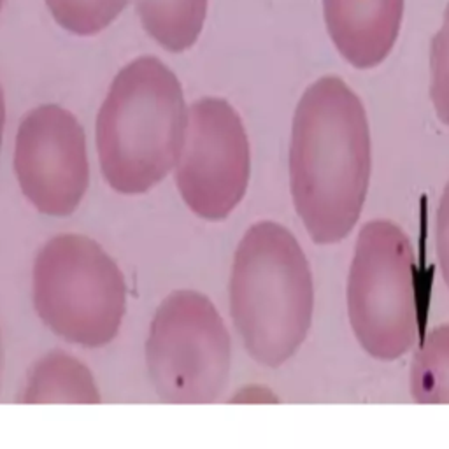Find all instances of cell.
Wrapping results in <instances>:
<instances>
[{"instance_id": "cell-1", "label": "cell", "mask_w": 449, "mask_h": 449, "mask_svg": "<svg viewBox=\"0 0 449 449\" xmlns=\"http://www.w3.org/2000/svg\"><path fill=\"white\" fill-rule=\"evenodd\" d=\"M290 192L316 244L353 232L372 174V139L360 97L337 76L311 84L298 100L288 155Z\"/></svg>"}, {"instance_id": "cell-2", "label": "cell", "mask_w": 449, "mask_h": 449, "mask_svg": "<svg viewBox=\"0 0 449 449\" xmlns=\"http://www.w3.org/2000/svg\"><path fill=\"white\" fill-rule=\"evenodd\" d=\"M188 121L177 76L155 57H139L113 79L95 121L105 183L140 195L174 170Z\"/></svg>"}, {"instance_id": "cell-3", "label": "cell", "mask_w": 449, "mask_h": 449, "mask_svg": "<svg viewBox=\"0 0 449 449\" xmlns=\"http://www.w3.org/2000/svg\"><path fill=\"white\" fill-rule=\"evenodd\" d=\"M228 304L246 351L260 365L277 369L304 344L314 314L312 271L281 223L258 221L240 239Z\"/></svg>"}, {"instance_id": "cell-4", "label": "cell", "mask_w": 449, "mask_h": 449, "mask_svg": "<svg viewBox=\"0 0 449 449\" xmlns=\"http://www.w3.org/2000/svg\"><path fill=\"white\" fill-rule=\"evenodd\" d=\"M32 298L40 321L67 342L109 344L127 312V283L98 242L58 234L39 249L32 271Z\"/></svg>"}, {"instance_id": "cell-5", "label": "cell", "mask_w": 449, "mask_h": 449, "mask_svg": "<svg viewBox=\"0 0 449 449\" xmlns=\"http://www.w3.org/2000/svg\"><path fill=\"white\" fill-rule=\"evenodd\" d=\"M349 325L367 354L391 362L419 337V292L414 249L390 219H372L358 234L349 267Z\"/></svg>"}, {"instance_id": "cell-6", "label": "cell", "mask_w": 449, "mask_h": 449, "mask_svg": "<svg viewBox=\"0 0 449 449\" xmlns=\"http://www.w3.org/2000/svg\"><path fill=\"white\" fill-rule=\"evenodd\" d=\"M146 365L158 398L165 404H214L232 371V340L221 314L195 290L167 295L151 319Z\"/></svg>"}, {"instance_id": "cell-7", "label": "cell", "mask_w": 449, "mask_h": 449, "mask_svg": "<svg viewBox=\"0 0 449 449\" xmlns=\"http://www.w3.org/2000/svg\"><path fill=\"white\" fill-rule=\"evenodd\" d=\"M176 186L198 218H228L244 198L251 174V148L244 123L225 98L205 97L188 107Z\"/></svg>"}, {"instance_id": "cell-8", "label": "cell", "mask_w": 449, "mask_h": 449, "mask_svg": "<svg viewBox=\"0 0 449 449\" xmlns=\"http://www.w3.org/2000/svg\"><path fill=\"white\" fill-rule=\"evenodd\" d=\"M13 167L23 196L46 216H69L90 184L86 136L76 116L44 104L23 116Z\"/></svg>"}, {"instance_id": "cell-9", "label": "cell", "mask_w": 449, "mask_h": 449, "mask_svg": "<svg viewBox=\"0 0 449 449\" xmlns=\"http://www.w3.org/2000/svg\"><path fill=\"white\" fill-rule=\"evenodd\" d=\"M328 34L344 60L372 69L397 42L404 0H323Z\"/></svg>"}, {"instance_id": "cell-10", "label": "cell", "mask_w": 449, "mask_h": 449, "mask_svg": "<svg viewBox=\"0 0 449 449\" xmlns=\"http://www.w3.org/2000/svg\"><path fill=\"white\" fill-rule=\"evenodd\" d=\"M18 402L93 406L100 402V393L84 363L63 351H51L34 363Z\"/></svg>"}, {"instance_id": "cell-11", "label": "cell", "mask_w": 449, "mask_h": 449, "mask_svg": "<svg viewBox=\"0 0 449 449\" xmlns=\"http://www.w3.org/2000/svg\"><path fill=\"white\" fill-rule=\"evenodd\" d=\"M136 11L153 40L167 51L181 53L198 39L207 0H136Z\"/></svg>"}, {"instance_id": "cell-12", "label": "cell", "mask_w": 449, "mask_h": 449, "mask_svg": "<svg viewBox=\"0 0 449 449\" xmlns=\"http://www.w3.org/2000/svg\"><path fill=\"white\" fill-rule=\"evenodd\" d=\"M412 400L423 406L449 404V325L423 337L409 371Z\"/></svg>"}, {"instance_id": "cell-13", "label": "cell", "mask_w": 449, "mask_h": 449, "mask_svg": "<svg viewBox=\"0 0 449 449\" xmlns=\"http://www.w3.org/2000/svg\"><path fill=\"white\" fill-rule=\"evenodd\" d=\"M130 0H46L55 21L76 35H95L123 13Z\"/></svg>"}, {"instance_id": "cell-14", "label": "cell", "mask_w": 449, "mask_h": 449, "mask_svg": "<svg viewBox=\"0 0 449 449\" xmlns=\"http://www.w3.org/2000/svg\"><path fill=\"white\" fill-rule=\"evenodd\" d=\"M432 86L430 97L437 118L449 127V4L446 7L444 25L432 39L430 49Z\"/></svg>"}, {"instance_id": "cell-15", "label": "cell", "mask_w": 449, "mask_h": 449, "mask_svg": "<svg viewBox=\"0 0 449 449\" xmlns=\"http://www.w3.org/2000/svg\"><path fill=\"white\" fill-rule=\"evenodd\" d=\"M435 251L442 279L449 288V181L442 190L435 216Z\"/></svg>"}, {"instance_id": "cell-16", "label": "cell", "mask_w": 449, "mask_h": 449, "mask_svg": "<svg viewBox=\"0 0 449 449\" xmlns=\"http://www.w3.org/2000/svg\"><path fill=\"white\" fill-rule=\"evenodd\" d=\"M4 121H5V105H4V93L0 86V148H2V134H4Z\"/></svg>"}, {"instance_id": "cell-17", "label": "cell", "mask_w": 449, "mask_h": 449, "mask_svg": "<svg viewBox=\"0 0 449 449\" xmlns=\"http://www.w3.org/2000/svg\"><path fill=\"white\" fill-rule=\"evenodd\" d=\"M2 2H4V0H0V7H2Z\"/></svg>"}]
</instances>
